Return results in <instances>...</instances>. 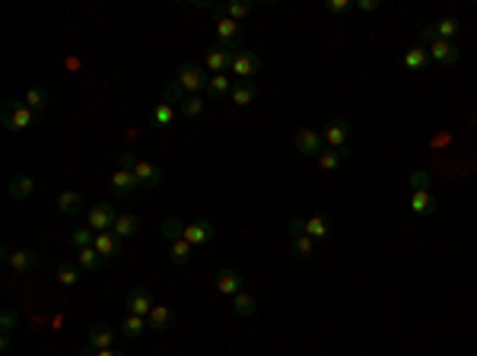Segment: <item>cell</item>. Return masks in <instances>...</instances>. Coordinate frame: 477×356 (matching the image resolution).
Returning a JSON list of instances; mask_svg holds the SVG:
<instances>
[{"label":"cell","mask_w":477,"mask_h":356,"mask_svg":"<svg viewBox=\"0 0 477 356\" xmlns=\"http://www.w3.org/2000/svg\"><path fill=\"white\" fill-rule=\"evenodd\" d=\"M286 229H290V236H299V232H305V236L315 239V242H325V239L331 236V223L325 220V216H305V220L293 216V220H286Z\"/></svg>","instance_id":"3957f363"},{"label":"cell","mask_w":477,"mask_h":356,"mask_svg":"<svg viewBox=\"0 0 477 356\" xmlns=\"http://www.w3.org/2000/svg\"><path fill=\"white\" fill-rule=\"evenodd\" d=\"M172 118H175V112H172L169 102H156L153 112H150V125H153V127H169V125H172Z\"/></svg>","instance_id":"1f68e13d"},{"label":"cell","mask_w":477,"mask_h":356,"mask_svg":"<svg viewBox=\"0 0 477 356\" xmlns=\"http://www.w3.org/2000/svg\"><path fill=\"white\" fill-rule=\"evenodd\" d=\"M255 95H258V86H255V80H236V86H233V105H248V102H255Z\"/></svg>","instance_id":"cb8c5ba5"},{"label":"cell","mask_w":477,"mask_h":356,"mask_svg":"<svg viewBox=\"0 0 477 356\" xmlns=\"http://www.w3.org/2000/svg\"><path fill=\"white\" fill-rule=\"evenodd\" d=\"M426 51H429V61H436V64H442V67H452V64H458V61H461V48L455 42H446V38L429 42Z\"/></svg>","instance_id":"ba28073f"},{"label":"cell","mask_w":477,"mask_h":356,"mask_svg":"<svg viewBox=\"0 0 477 356\" xmlns=\"http://www.w3.org/2000/svg\"><path fill=\"white\" fill-rule=\"evenodd\" d=\"M23 102H26V105H29L36 115H42L45 108H48V89H45V86H32L29 93L23 95Z\"/></svg>","instance_id":"836d02e7"},{"label":"cell","mask_w":477,"mask_h":356,"mask_svg":"<svg viewBox=\"0 0 477 356\" xmlns=\"http://www.w3.org/2000/svg\"><path fill=\"white\" fill-rule=\"evenodd\" d=\"M458 36V19H452V16H442V19H436L433 26H424L420 29V38L429 45V42H436V38H446V42H452V38Z\"/></svg>","instance_id":"30bf717a"},{"label":"cell","mask_w":477,"mask_h":356,"mask_svg":"<svg viewBox=\"0 0 477 356\" xmlns=\"http://www.w3.org/2000/svg\"><path fill=\"white\" fill-rule=\"evenodd\" d=\"M325 6H328V13H334V16H340V13H350L357 4H353V0H328Z\"/></svg>","instance_id":"7bdbcfd3"},{"label":"cell","mask_w":477,"mask_h":356,"mask_svg":"<svg viewBox=\"0 0 477 356\" xmlns=\"http://www.w3.org/2000/svg\"><path fill=\"white\" fill-rule=\"evenodd\" d=\"M233 58H236V51H229V48H223V45H210L207 51H204V70H210V77H214V73H226L229 67H233Z\"/></svg>","instance_id":"52a82bcc"},{"label":"cell","mask_w":477,"mask_h":356,"mask_svg":"<svg viewBox=\"0 0 477 356\" xmlns=\"http://www.w3.org/2000/svg\"><path fill=\"white\" fill-rule=\"evenodd\" d=\"M293 255H296L299 261H309V258L315 255V239H309L305 232L293 236Z\"/></svg>","instance_id":"d6a6232c"},{"label":"cell","mask_w":477,"mask_h":356,"mask_svg":"<svg viewBox=\"0 0 477 356\" xmlns=\"http://www.w3.org/2000/svg\"><path fill=\"white\" fill-rule=\"evenodd\" d=\"M147 328H150L147 318H140V315H125V318H121V328H118V331L125 334V337H140Z\"/></svg>","instance_id":"f546056e"},{"label":"cell","mask_w":477,"mask_h":356,"mask_svg":"<svg viewBox=\"0 0 477 356\" xmlns=\"http://www.w3.org/2000/svg\"><path fill=\"white\" fill-rule=\"evenodd\" d=\"M204 112H207V102H204L201 95H188V99L182 102V115H188V118H201Z\"/></svg>","instance_id":"74e56055"},{"label":"cell","mask_w":477,"mask_h":356,"mask_svg":"<svg viewBox=\"0 0 477 356\" xmlns=\"http://www.w3.org/2000/svg\"><path fill=\"white\" fill-rule=\"evenodd\" d=\"M121 166H127L134 175H137L140 188H156V184L162 182L159 166H153V162H147V159H137V156H131V153H121Z\"/></svg>","instance_id":"7a4b0ae2"},{"label":"cell","mask_w":477,"mask_h":356,"mask_svg":"<svg viewBox=\"0 0 477 356\" xmlns=\"http://www.w3.org/2000/svg\"><path fill=\"white\" fill-rule=\"evenodd\" d=\"M429 172H424V169H417V172H411V188L414 191H429Z\"/></svg>","instance_id":"b9f144b4"},{"label":"cell","mask_w":477,"mask_h":356,"mask_svg":"<svg viewBox=\"0 0 477 356\" xmlns=\"http://www.w3.org/2000/svg\"><path fill=\"white\" fill-rule=\"evenodd\" d=\"M191 255H194V248H191L185 239H179V242H169V258H172V264H188Z\"/></svg>","instance_id":"e575fe53"},{"label":"cell","mask_w":477,"mask_h":356,"mask_svg":"<svg viewBox=\"0 0 477 356\" xmlns=\"http://www.w3.org/2000/svg\"><path fill=\"white\" fill-rule=\"evenodd\" d=\"M115 216H118V210H115L112 204H93V207L86 210V220H90L93 232H112Z\"/></svg>","instance_id":"8fae6325"},{"label":"cell","mask_w":477,"mask_h":356,"mask_svg":"<svg viewBox=\"0 0 477 356\" xmlns=\"http://www.w3.org/2000/svg\"><path fill=\"white\" fill-rule=\"evenodd\" d=\"M115 340H118V331L112 325H93V331L86 334V347L93 350H112Z\"/></svg>","instance_id":"e0dca14e"},{"label":"cell","mask_w":477,"mask_h":356,"mask_svg":"<svg viewBox=\"0 0 477 356\" xmlns=\"http://www.w3.org/2000/svg\"><path fill=\"white\" fill-rule=\"evenodd\" d=\"M0 118H4V127L10 134H19V131H29L32 125H36L38 115L32 112L26 102H16V99H6L4 108H0Z\"/></svg>","instance_id":"6da1fadb"},{"label":"cell","mask_w":477,"mask_h":356,"mask_svg":"<svg viewBox=\"0 0 477 356\" xmlns=\"http://www.w3.org/2000/svg\"><path fill=\"white\" fill-rule=\"evenodd\" d=\"M182 83V89H185L188 95H201V89H207V73H204L201 64H182L179 67V77H175Z\"/></svg>","instance_id":"5b68a950"},{"label":"cell","mask_w":477,"mask_h":356,"mask_svg":"<svg viewBox=\"0 0 477 356\" xmlns=\"http://www.w3.org/2000/svg\"><path fill=\"white\" fill-rule=\"evenodd\" d=\"M233 309L236 315H242V318H248V315H255L258 312V305H255V299H251V293H236L233 296Z\"/></svg>","instance_id":"d590c367"},{"label":"cell","mask_w":477,"mask_h":356,"mask_svg":"<svg viewBox=\"0 0 477 356\" xmlns=\"http://www.w3.org/2000/svg\"><path fill=\"white\" fill-rule=\"evenodd\" d=\"M4 261L10 264L16 273H29L32 267H36V251H29V248H13V245H6V248H4Z\"/></svg>","instance_id":"9a60e30c"},{"label":"cell","mask_w":477,"mask_h":356,"mask_svg":"<svg viewBox=\"0 0 477 356\" xmlns=\"http://www.w3.org/2000/svg\"><path fill=\"white\" fill-rule=\"evenodd\" d=\"M159 236L166 239V242H179V239H185V223H179V220H162V223H159Z\"/></svg>","instance_id":"8d00e7d4"},{"label":"cell","mask_w":477,"mask_h":356,"mask_svg":"<svg viewBox=\"0 0 477 356\" xmlns=\"http://www.w3.org/2000/svg\"><path fill=\"white\" fill-rule=\"evenodd\" d=\"M162 95H166V102H169V105H172V102H179V105H182V102L188 99V93H185V89H182V83H179V80H172V83H166V89H162Z\"/></svg>","instance_id":"60d3db41"},{"label":"cell","mask_w":477,"mask_h":356,"mask_svg":"<svg viewBox=\"0 0 477 356\" xmlns=\"http://www.w3.org/2000/svg\"><path fill=\"white\" fill-rule=\"evenodd\" d=\"M10 197L13 201H26V197H32V191H36V178L32 175H16L10 178Z\"/></svg>","instance_id":"603a6c76"},{"label":"cell","mask_w":477,"mask_h":356,"mask_svg":"<svg viewBox=\"0 0 477 356\" xmlns=\"http://www.w3.org/2000/svg\"><path fill=\"white\" fill-rule=\"evenodd\" d=\"M347 140H350V125L344 118H334L328 127H325V143L337 153H347Z\"/></svg>","instance_id":"5bb4252c"},{"label":"cell","mask_w":477,"mask_h":356,"mask_svg":"<svg viewBox=\"0 0 477 356\" xmlns=\"http://www.w3.org/2000/svg\"><path fill=\"white\" fill-rule=\"evenodd\" d=\"M150 328L153 331H169V328L175 325V315H172V309L169 305H153V312H150Z\"/></svg>","instance_id":"d4e9b609"},{"label":"cell","mask_w":477,"mask_h":356,"mask_svg":"<svg viewBox=\"0 0 477 356\" xmlns=\"http://www.w3.org/2000/svg\"><path fill=\"white\" fill-rule=\"evenodd\" d=\"M214 286L220 296H236V293H242V273L233 271V267H223V271L216 273Z\"/></svg>","instance_id":"ac0fdd59"},{"label":"cell","mask_w":477,"mask_h":356,"mask_svg":"<svg viewBox=\"0 0 477 356\" xmlns=\"http://www.w3.org/2000/svg\"><path fill=\"white\" fill-rule=\"evenodd\" d=\"M426 61H429V51L424 45H414V48H407V51H404V67H407V70H424Z\"/></svg>","instance_id":"4dcf8cb0"},{"label":"cell","mask_w":477,"mask_h":356,"mask_svg":"<svg viewBox=\"0 0 477 356\" xmlns=\"http://www.w3.org/2000/svg\"><path fill=\"white\" fill-rule=\"evenodd\" d=\"M137 188H140V184H137V175H134L127 166H118V169L112 172V194H115V197H127V194H134Z\"/></svg>","instance_id":"2e32d148"},{"label":"cell","mask_w":477,"mask_h":356,"mask_svg":"<svg viewBox=\"0 0 477 356\" xmlns=\"http://www.w3.org/2000/svg\"><path fill=\"white\" fill-rule=\"evenodd\" d=\"M118 242H121V239L115 236V232H95L93 248L102 255V261H112V258L118 255Z\"/></svg>","instance_id":"ffe728a7"},{"label":"cell","mask_w":477,"mask_h":356,"mask_svg":"<svg viewBox=\"0 0 477 356\" xmlns=\"http://www.w3.org/2000/svg\"><path fill=\"white\" fill-rule=\"evenodd\" d=\"M210 10L216 13V19H220V16H229V19H236V23H242V19L251 13V4H223V6L214 4Z\"/></svg>","instance_id":"4316f807"},{"label":"cell","mask_w":477,"mask_h":356,"mask_svg":"<svg viewBox=\"0 0 477 356\" xmlns=\"http://www.w3.org/2000/svg\"><path fill=\"white\" fill-rule=\"evenodd\" d=\"M340 162H344V153H337V150H328V153L318 156V166H322L325 172H337Z\"/></svg>","instance_id":"ab89813d"},{"label":"cell","mask_w":477,"mask_h":356,"mask_svg":"<svg viewBox=\"0 0 477 356\" xmlns=\"http://www.w3.org/2000/svg\"><path fill=\"white\" fill-rule=\"evenodd\" d=\"M54 280H58L61 286H77L80 283V267L70 264V261H61L54 267Z\"/></svg>","instance_id":"f1b7e54d"},{"label":"cell","mask_w":477,"mask_h":356,"mask_svg":"<svg viewBox=\"0 0 477 356\" xmlns=\"http://www.w3.org/2000/svg\"><path fill=\"white\" fill-rule=\"evenodd\" d=\"M233 77L236 80H251L258 70H261V58H258L255 51H248V48H242V51H236V58H233Z\"/></svg>","instance_id":"9c48e42d"},{"label":"cell","mask_w":477,"mask_h":356,"mask_svg":"<svg viewBox=\"0 0 477 356\" xmlns=\"http://www.w3.org/2000/svg\"><path fill=\"white\" fill-rule=\"evenodd\" d=\"M80 356H125V353H118L115 347H112V350H93V347H83V353H80Z\"/></svg>","instance_id":"ee69618b"},{"label":"cell","mask_w":477,"mask_h":356,"mask_svg":"<svg viewBox=\"0 0 477 356\" xmlns=\"http://www.w3.org/2000/svg\"><path fill=\"white\" fill-rule=\"evenodd\" d=\"M357 10H363V13L379 10V0H357Z\"/></svg>","instance_id":"f6af8a7d"},{"label":"cell","mask_w":477,"mask_h":356,"mask_svg":"<svg viewBox=\"0 0 477 356\" xmlns=\"http://www.w3.org/2000/svg\"><path fill=\"white\" fill-rule=\"evenodd\" d=\"M293 143H296V150L303 156H322L325 153V134H318L315 127H299L296 137H293Z\"/></svg>","instance_id":"8992f818"},{"label":"cell","mask_w":477,"mask_h":356,"mask_svg":"<svg viewBox=\"0 0 477 356\" xmlns=\"http://www.w3.org/2000/svg\"><path fill=\"white\" fill-rule=\"evenodd\" d=\"M95 242V232L90 229V226H80V229H73L70 232V245H73V251L77 248H86V245H93Z\"/></svg>","instance_id":"f35d334b"},{"label":"cell","mask_w":477,"mask_h":356,"mask_svg":"<svg viewBox=\"0 0 477 356\" xmlns=\"http://www.w3.org/2000/svg\"><path fill=\"white\" fill-rule=\"evenodd\" d=\"M127 305V315H140V318H150V312H153V296H150V290H143V286H134L131 293H127L125 299Z\"/></svg>","instance_id":"4fadbf2b"},{"label":"cell","mask_w":477,"mask_h":356,"mask_svg":"<svg viewBox=\"0 0 477 356\" xmlns=\"http://www.w3.org/2000/svg\"><path fill=\"white\" fill-rule=\"evenodd\" d=\"M233 77H226V73H214V77L207 80V93L214 95V99H223V95H233Z\"/></svg>","instance_id":"83f0119b"},{"label":"cell","mask_w":477,"mask_h":356,"mask_svg":"<svg viewBox=\"0 0 477 356\" xmlns=\"http://www.w3.org/2000/svg\"><path fill=\"white\" fill-rule=\"evenodd\" d=\"M83 194L80 191H61L58 197H54V207H58V214H64V216H70V214H80L83 210Z\"/></svg>","instance_id":"d6986e66"},{"label":"cell","mask_w":477,"mask_h":356,"mask_svg":"<svg viewBox=\"0 0 477 356\" xmlns=\"http://www.w3.org/2000/svg\"><path fill=\"white\" fill-rule=\"evenodd\" d=\"M112 232H115L118 239H134V236L140 232V216H134V214H118V216H115Z\"/></svg>","instance_id":"44dd1931"},{"label":"cell","mask_w":477,"mask_h":356,"mask_svg":"<svg viewBox=\"0 0 477 356\" xmlns=\"http://www.w3.org/2000/svg\"><path fill=\"white\" fill-rule=\"evenodd\" d=\"M216 45L229 48V51H242V23L229 16L216 19Z\"/></svg>","instance_id":"277c9868"},{"label":"cell","mask_w":477,"mask_h":356,"mask_svg":"<svg viewBox=\"0 0 477 356\" xmlns=\"http://www.w3.org/2000/svg\"><path fill=\"white\" fill-rule=\"evenodd\" d=\"M411 210H414L417 216H433V214H436L433 194H429V191H414V194H411Z\"/></svg>","instance_id":"484cf974"},{"label":"cell","mask_w":477,"mask_h":356,"mask_svg":"<svg viewBox=\"0 0 477 356\" xmlns=\"http://www.w3.org/2000/svg\"><path fill=\"white\" fill-rule=\"evenodd\" d=\"M73 261H77L80 271L95 273V271H99V264H102V255L93 248V245H86V248H77V251H73Z\"/></svg>","instance_id":"7402d4cb"},{"label":"cell","mask_w":477,"mask_h":356,"mask_svg":"<svg viewBox=\"0 0 477 356\" xmlns=\"http://www.w3.org/2000/svg\"><path fill=\"white\" fill-rule=\"evenodd\" d=\"M214 223L210 220H194V223H185V242L191 248H204L207 242H214Z\"/></svg>","instance_id":"7c38bea8"}]
</instances>
